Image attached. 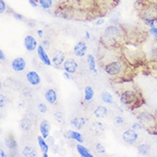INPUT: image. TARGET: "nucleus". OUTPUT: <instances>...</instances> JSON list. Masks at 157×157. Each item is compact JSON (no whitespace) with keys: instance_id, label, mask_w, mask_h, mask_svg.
I'll use <instances>...</instances> for the list:
<instances>
[{"instance_id":"nucleus-10","label":"nucleus","mask_w":157,"mask_h":157,"mask_svg":"<svg viewBox=\"0 0 157 157\" xmlns=\"http://www.w3.org/2000/svg\"><path fill=\"white\" fill-rule=\"evenodd\" d=\"M24 47L29 52H33L37 47V41L32 35H27L24 38Z\"/></svg>"},{"instance_id":"nucleus-14","label":"nucleus","mask_w":157,"mask_h":157,"mask_svg":"<svg viewBox=\"0 0 157 157\" xmlns=\"http://www.w3.org/2000/svg\"><path fill=\"white\" fill-rule=\"evenodd\" d=\"M45 98L47 101L49 102L50 104H55L58 101V94L54 89H50L45 93Z\"/></svg>"},{"instance_id":"nucleus-34","label":"nucleus","mask_w":157,"mask_h":157,"mask_svg":"<svg viewBox=\"0 0 157 157\" xmlns=\"http://www.w3.org/2000/svg\"><path fill=\"white\" fill-rule=\"evenodd\" d=\"M132 129L134 131H140L143 129V126L140 123H134L132 124Z\"/></svg>"},{"instance_id":"nucleus-16","label":"nucleus","mask_w":157,"mask_h":157,"mask_svg":"<svg viewBox=\"0 0 157 157\" xmlns=\"http://www.w3.org/2000/svg\"><path fill=\"white\" fill-rule=\"evenodd\" d=\"M65 56L62 51H58L55 53V55L52 58V63L55 64L56 66H59L60 64H64Z\"/></svg>"},{"instance_id":"nucleus-8","label":"nucleus","mask_w":157,"mask_h":157,"mask_svg":"<svg viewBox=\"0 0 157 157\" xmlns=\"http://www.w3.org/2000/svg\"><path fill=\"white\" fill-rule=\"evenodd\" d=\"M90 131L94 136H101L103 135V133L105 132V127H104V125L101 122L94 121L90 125Z\"/></svg>"},{"instance_id":"nucleus-43","label":"nucleus","mask_w":157,"mask_h":157,"mask_svg":"<svg viewBox=\"0 0 157 157\" xmlns=\"http://www.w3.org/2000/svg\"><path fill=\"white\" fill-rule=\"evenodd\" d=\"M85 38L87 39V40L90 39V34L89 33V31H85Z\"/></svg>"},{"instance_id":"nucleus-24","label":"nucleus","mask_w":157,"mask_h":157,"mask_svg":"<svg viewBox=\"0 0 157 157\" xmlns=\"http://www.w3.org/2000/svg\"><path fill=\"white\" fill-rule=\"evenodd\" d=\"M94 95V91L92 89V87L90 86H87L84 89V101H92Z\"/></svg>"},{"instance_id":"nucleus-6","label":"nucleus","mask_w":157,"mask_h":157,"mask_svg":"<svg viewBox=\"0 0 157 157\" xmlns=\"http://www.w3.org/2000/svg\"><path fill=\"white\" fill-rule=\"evenodd\" d=\"M104 35L106 36V38L109 39V40H115V39L119 38L120 30L116 26H109L105 30Z\"/></svg>"},{"instance_id":"nucleus-23","label":"nucleus","mask_w":157,"mask_h":157,"mask_svg":"<svg viewBox=\"0 0 157 157\" xmlns=\"http://www.w3.org/2000/svg\"><path fill=\"white\" fill-rule=\"evenodd\" d=\"M77 150L78 154L81 156L82 157H93V155L89 152V150L87 148H85L84 146L81 144L77 145Z\"/></svg>"},{"instance_id":"nucleus-20","label":"nucleus","mask_w":157,"mask_h":157,"mask_svg":"<svg viewBox=\"0 0 157 157\" xmlns=\"http://www.w3.org/2000/svg\"><path fill=\"white\" fill-rule=\"evenodd\" d=\"M33 126V123L28 118H23L20 121V127L22 131H25V132H29L32 129Z\"/></svg>"},{"instance_id":"nucleus-18","label":"nucleus","mask_w":157,"mask_h":157,"mask_svg":"<svg viewBox=\"0 0 157 157\" xmlns=\"http://www.w3.org/2000/svg\"><path fill=\"white\" fill-rule=\"evenodd\" d=\"M85 124H86V119L82 117H77V118H75L71 121V124L76 128L77 130H81L84 126Z\"/></svg>"},{"instance_id":"nucleus-38","label":"nucleus","mask_w":157,"mask_h":157,"mask_svg":"<svg viewBox=\"0 0 157 157\" xmlns=\"http://www.w3.org/2000/svg\"><path fill=\"white\" fill-rule=\"evenodd\" d=\"M104 22H105V20H104V19H102V18H101V19H99V20H97V21H96V22H95V25L101 26V25H102Z\"/></svg>"},{"instance_id":"nucleus-33","label":"nucleus","mask_w":157,"mask_h":157,"mask_svg":"<svg viewBox=\"0 0 157 157\" xmlns=\"http://www.w3.org/2000/svg\"><path fill=\"white\" fill-rule=\"evenodd\" d=\"M7 101V99L6 97L4 96V94H1V96H0V106L3 108L5 105V102Z\"/></svg>"},{"instance_id":"nucleus-25","label":"nucleus","mask_w":157,"mask_h":157,"mask_svg":"<svg viewBox=\"0 0 157 157\" xmlns=\"http://www.w3.org/2000/svg\"><path fill=\"white\" fill-rule=\"evenodd\" d=\"M101 98L102 101L105 102L106 104H112L113 102V99L112 94L108 92H103L101 94Z\"/></svg>"},{"instance_id":"nucleus-26","label":"nucleus","mask_w":157,"mask_h":157,"mask_svg":"<svg viewBox=\"0 0 157 157\" xmlns=\"http://www.w3.org/2000/svg\"><path fill=\"white\" fill-rule=\"evenodd\" d=\"M137 150H138L139 154L143 155H148V154L149 153L150 147H149V145L148 144H140L137 147Z\"/></svg>"},{"instance_id":"nucleus-44","label":"nucleus","mask_w":157,"mask_h":157,"mask_svg":"<svg viewBox=\"0 0 157 157\" xmlns=\"http://www.w3.org/2000/svg\"><path fill=\"white\" fill-rule=\"evenodd\" d=\"M37 34H38V35L40 36V37H42V34H43V31L42 30H38L37 31Z\"/></svg>"},{"instance_id":"nucleus-17","label":"nucleus","mask_w":157,"mask_h":157,"mask_svg":"<svg viewBox=\"0 0 157 157\" xmlns=\"http://www.w3.org/2000/svg\"><path fill=\"white\" fill-rule=\"evenodd\" d=\"M66 136L68 138L76 140L80 144L83 143V137L82 136V134H80L78 132H76V131H68L66 132Z\"/></svg>"},{"instance_id":"nucleus-13","label":"nucleus","mask_w":157,"mask_h":157,"mask_svg":"<svg viewBox=\"0 0 157 157\" xmlns=\"http://www.w3.org/2000/svg\"><path fill=\"white\" fill-rule=\"evenodd\" d=\"M50 130H51V125L47 120H43L41 123L40 124V132L41 133V136L47 139L49 136V133H50Z\"/></svg>"},{"instance_id":"nucleus-2","label":"nucleus","mask_w":157,"mask_h":157,"mask_svg":"<svg viewBox=\"0 0 157 157\" xmlns=\"http://www.w3.org/2000/svg\"><path fill=\"white\" fill-rule=\"evenodd\" d=\"M137 101L136 93L132 90L124 91L120 95V102L124 106H130Z\"/></svg>"},{"instance_id":"nucleus-28","label":"nucleus","mask_w":157,"mask_h":157,"mask_svg":"<svg viewBox=\"0 0 157 157\" xmlns=\"http://www.w3.org/2000/svg\"><path fill=\"white\" fill-rule=\"evenodd\" d=\"M40 5L43 9H50L52 5V0H38Z\"/></svg>"},{"instance_id":"nucleus-35","label":"nucleus","mask_w":157,"mask_h":157,"mask_svg":"<svg viewBox=\"0 0 157 157\" xmlns=\"http://www.w3.org/2000/svg\"><path fill=\"white\" fill-rule=\"evenodd\" d=\"M149 33L153 35L154 37L157 38V28H155V27H152L150 29H149Z\"/></svg>"},{"instance_id":"nucleus-40","label":"nucleus","mask_w":157,"mask_h":157,"mask_svg":"<svg viewBox=\"0 0 157 157\" xmlns=\"http://www.w3.org/2000/svg\"><path fill=\"white\" fill-rule=\"evenodd\" d=\"M47 139V140H48V142H47V144H51L52 146V145H53V144H54V141H53V138H52V137H49V136H48Z\"/></svg>"},{"instance_id":"nucleus-9","label":"nucleus","mask_w":157,"mask_h":157,"mask_svg":"<svg viewBox=\"0 0 157 157\" xmlns=\"http://www.w3.org/2000/svg\"><path fill=\"white\" fill-rule=\"evenodd\" d=\"M87 50H88V46L83 41L77 42L75 45L74 48H73V52H74L75 55L77 56V57H83V56H85Z\"/></svg>"},{"instance_id":"nucleus-29","label":"nucleus","mask_w":157,"mask_h":157,"mask_svg":"<svg viewBox=\"0 0 157 157\" xmlns=\"http://www.w3.org/2000/svg\"><path fill=\"white\" fill-rule=\"evenodd\" d=\"M37 108H38L39 112L41 113H46L47 112V105H46L45 103H42V102L39 103L38 105H37Z\"/></svg>"},{"instance_id":"nucleus-32","label":"nucleus","mask_w":157,"mask_h":157,"mask_svg":"<svg viewBox=\"0 0 157 157\" xmlns=\"http://www.w3.org/2000/svg\"><path fill=\"white\" fill-rule=\"evenodd\" d=\"M6 10V4L4 3V0H0V13L3 14Z\"/></svg>"},{"instance_id":"nucleus-41","label":"nucleus","mask_w":157,"mask_h":157,"mask_svg":"<svg viewBox=\"0 0 157 157\" xmlns=\"http://www.w3.org/2000/svg\"><path fill=\"white\" fill-rule=\"evenodd\" d=\"M14 17H15V18L17 19V20H22V19H23V18H22V16L19 15V14H16V13H14Z\"/></svg>"},{"instance_id":"nucleus-4","label":"nucleus","mask_w":157,"mask_h":157,"mask_svg":"<svg viewBox=\"0 0 157 157\" xmlns=\"http://www.w3.org/2000/svg\"><path fill=\"white\" fill-rule=\"evenodd\" d=\"M122 138L124 143H126L128 144H134L138 138V135L136 132V131H134L133 129L132 130H126L125 132H123L122 134Z\"/></svg>"},{"instance_id":"nucleus-42","label":"nucleus","mask_w":157,"mask_h":157,"mask_svg":"<svg viewBox=\"0 0 157 157\" xmlns=\"http://www.w3.org/2000/svg\"><path fill=\"white\" fill-rule=\"evenodd\" d=\"M70 73L67 72V71H65V72H64V77L67 79V80H70L71 79V77H70V75H69Z\"/></svg>"},{"instance_id":"nucleus-12","label":"nucleus","mask_w":157,"mask_h":157,"mask_svg":"<svg viewBox=\"0 0 157 157\" xmlns=\"http://www.w3.org/2000/svg\"><path fill=\"white\" fill-rule=\"evenodd\" d=\"M26 78H27L28 82L30 83V85H32V86H37V85L40 83V75L36 71H34L27 73Z\"/></svg>"},{"instance_id":"nucleus-22","label":"nucleus","mask_w":157,"mask_h":157,"mask_svg":"<svg viewBox=\"0 0 157 157\" xmlns=\"http://www.w3.org/2000/svg\"><path fill=\"white\" fill-rule=\"evenodd\" d=\"M22 155L26 157L37 156V151L32 146H27L22 150Z\"/></svg>"},{"instance_id":"nucleus-7","label":"nucleus","mask_w":157,"mask_h":157,"mask_svg":"<svg viewBox=\"0 0 157 157\" xmlns=\"http://www.w3.org/2000/svg\"><path fill=\"white\" fill-rule=\"evenodd\" d=\"M11 67H12L13 71H17V72H21L23 71L26 68V61L23 58L18 57L14 59L11 63Z\"/></svg>"},{"instance_id":"nucleus-37","label":"nucleus","mask_w":157,"mask_h":157,"mask_svg":"<svg viewBox=\"0 0 157 157\" xmlns=\"http://www.w3.org/2000/svg\"><path fill=\"white\" fill-rule=\"evenodd\" d=\"M29 2L30 5H31L32 7H34V8H35V7H37V6H38V4L35 2V0H29Z\"/></svg>"},{"instance_id":"nucleus-27","label":"nucleus","mask_w":157,"mask_h":157,"mask_svg":"<svg viewBox=\"0 0 157 157\" xmlns=\"http://www.w3.org/2000/svg\"><path fill=\"white\" fill-rule=\"evenodd\" d=\"M5 145L8 147L9 149H16L17 147V141L15 140L14 138H12V137H8V138H6L5 139Z\"/></svg>"},{"instance_id":"nucleus-21","label":"nucleus","mask_w":157,"mask_h":157,"mask_svg":"<svg viewBox=\"0 0 157 157\" xmlns=\"http://www.w3.org/2000/svg\"><path fill=\"white\" fill-rule=\"evenodd\" d=\"M87 61L89 64V70L94 73H97V69H96V62H95V59L92 54H88L87 56Z\"/></svg>"},{"instance_id":"nucleus-39","label":"nucleus","mask_w":157,"mask_h":157,"mask_svg":"<svg viewBox=\"0 0 157 157\" xmlns=\"http://www.w3.org/2000/svg\"><path fill=\"white\" fill-rule=\"evenodd\" d=\"M5 59H6V57H5L4 51L3 50H0V59L2 60V61H4Z\"/></svg>"},{"instance_id":"nucleus-46","label":"nucleus","mask_w":157,"mask_h":157,"mask_svg":"<svg viewBox=\"0 0 157 157\" xmlns=\"http://www.w3.org/2000/svg\"><path fill=\"white\" fill-rule=\"evenodd\" d=\"M42 43H43V45L45 44V46H47V47H48V45H49V42H48L47 40H44Z\"/></svg>"},{"instance_id":"nucleus-45","label":"nucleus","mask_w":157,"mask_h":157,"mask_svg":"<svg viewBox=\"0 0 157 157\" xmlns=\"http://www.w3.org/2000/svg\"><path fill=\"white\" fill-rule=\"evenodd\" d=\"M0 153H1V155H0V156L1 157L5 156V153H4V151L3 150V149H1V150H0Z\"/></svg>"},{"instance_id":"nucleus-1","label":"nucleus","mask_w":157,"mask_h":157,"mask_svg":"<svg viewBox=\"0 0 157 157\" xmlns=\"http://www.w3.org/2000/svg\"><path fill=\"white\" fill-rule=\"evenodd\" d=\"M122 70H123V64L119 61H113L104 66V71H106V74L110 76L118 75L122 71Z\"/></svg>"},{"instance_id":"nucleus-31","label":"nucleus","mask_w":157,"mask_h":157,"mask_svg":"<svg viewBox=\"0 0 157 157\" xmlns=\"http://www.w3.org/2000/svg\"><path fill=\"white\" fill-rule=\"evenodd\" d=\"M95 149H96V151H97L98 153H100V154H104L105 152H106V149H105V148H104L101 144H97L95 145Z\"/></svg>"},{"instance_id":"nucleus-5","label":"nucleus","mask_w":157,"mask_h":157,"mask_svg":"<svg viewBox=\"0 0 157 157\" xmlns=\"http://www.w3.org/2000/svg\"><path fill=\"white\" fill-rule=\"evenodd\" d=\"M63 67H64L65 71H67L70 74H73V73L77 72V69H78V64L74 59L69 58L64 62Z\"/></svg>"},{"instance_id":"nucleus-11","label":"nucleus","mask_w":157,"mask_h":157,"mask_svg":"<svg viewBox=\"0 0 157 157\" xmlns=\"http://www.w3.org/2000/svg\"><path fill=\"white\" fill-rule=\"evenodd\" d=\"M37 53H38L40 59L41 60L43 64L47 65V66H51V59H49V57L47 54V52H46L42 46H38V47H37Z\"/></svg>"},{"instance_id":"nucleus-30","label":"nucleus","mask_w":157,"mask_h":157,"mask_svg":"<svg viewBox=\"0 0 157 157\" xmlns=\"http://www.w3.org/2000/svg\"><path fill=\"white\" fill-rule=\"evenodd\" d=\"M54 118L57 121H59V123H61L64 119V114L61 112H56L54 113Z\"/></svg>"},{"instance_id":"nucleus-36","label":"nucleus","mask_w":157,"mask_h":157,"mask_svg":"<svg viewBox=\"0 0 157 157\" xmlns=\"http://www.w3.org/2000/svg\"><path fill=\"white\" fill-rule=\"evenodd\" d=\"M114 123L117 124H120L124 123V119L121 117H116L114 119Z\"/></svg>"},{"instance_id":"nucleus-3","label":"nucleus","mask_w":157,"mask_h":157,"mask_svg":"<svg viewBox=\"0 0 157 157\" xmlns=\"http://www.w3.org/2000/svg\"><path fill=\"white\" fill-rule=\"evenodd\" d=\"M139 119L141 124H144L146 128H153V125L155 124V117L151 113L143 112L139 114Z\"/></svg>"},{"instance_id":"nucleus-19","label":"nucleus","mask_w":157,"mask_h":157,"mask_svg":"<svg viewBox=\"0 0 157 157\" xmlns=\"http://www.w3.org/2000/svg\"><path fill=\"white\" fill-rule=\"evenodd\" d=\"M94 114L95 116V118L102 119V118L106 117V114H107V109L105 106H99L95 108V110L94 111Z\"/></svg>"},{"instance_id":"nucleus-15","label":"nucleus","mask_w":157,"mask_h":157,"mask_svg":"<svg viewBox=\"0 0 157 157\" xmlns=\"http://www.w3.org/2000/svg\"><path fill=\"white\" fill-rule=\"evenodd\" d=\"M37 139H38L39 146H40V148L41 151H42L43 156L47 157L48 156L47 152H48V149H49V148H48V144L45 141V138L42 136H38Z\"/></svg>"}]
</instances>
